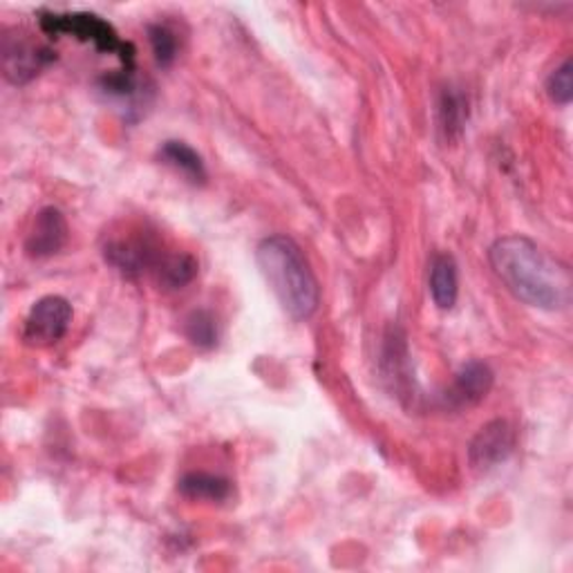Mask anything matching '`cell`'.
<instances>
[{
	"mask_svg": "<svg viewBox=\"0 0 573 573\" xmlns=\"http://www.w3.org/2000/svg\"><path fill=\"white\" fill-rule=\"evenodd\" d=\"M495 275L522 303L555 312L571 303V271L525 236L499 238L488 251Z\"/></svg>",
	"mask_w": 573,
	"mask_h": 573,
	"instance_id": "1",
	"label": "cell"
},
{
	"mask_svg": "<svg viewBox=\"0 0 573 573\" xmlns=\"http://www.w3.org/2000/svg\"><path fill=\"white\" fill-rule=\"evenodd\" d=\"M260 273L280 307L294 321H307L321 303V286L303 249L286 236L264 238L256 249Z\"/></svg>",
	"mask_w": 573,
	"mask_h": 573,
	"instance_id": "2",
	"label": "cell"
},
{
	"mask_svg": "<svg viewBox=\"0 0 573 573\" xmlns=\"http://www.w3.org/2000/svg\"><path fill=\"white\" fill-rule=\"evenodd\" d=\"M41 30L50 36H61L69 34L79 41L93 43L99 52L117 54L121 58L123 69H134V47L130 43H123L115 28L106 23L97 14H86V12H72V14H56V12H45L41 14Z\"/></svg>",
	"mask_w": 573,
	"mask_h": 573,
	"instance_id": "3",
	"label": "cell"
},
{
	"mask_svg": "<svg viewBox=\"0 0 573 573\" xmlns=\"http://www.w3.org/2000/svg\"><path fill=\"white\" fill-rule=\"evenodd\" d=\"M72 323V305L63 296H45L34 303L23 325V340L30 347L58 343Z\"/></svg>",
	"mask_w": 573,
	"mask_h": 573,
	"instance_id": "4",
	"label": "cell"
},
{
	"mask_svg": "<svg viewBox=\"0 0 573 573\" xmlns=\"http://www.w3.org/2000/svg\"><path fill=\"white\" fill-rule=\"evenodd\" d=\"M516 440L513 430L507 421L495 419L479 428L468 446V462L475 471H488L501 462H507L513 453Z\"/></svg>",
	"mask_w": 573,
	"mask_h": 573,
	"instance_id": "5",
	"label": "cell"
},
{
	"mask_svg": "<svg viewBox=\"0 0 573 573\" xmlns=\"http://www.w3.org/2000/svg\"><path fill=\"white\" fill-rule=\"evenodd\" d=\"M67 242V223L65 215L54 208L47 206L43 210H39L36 220L25 238V251L30 258H50L56 256Z\"/></svg>",
	"mask_w": 573,
	"mask_h": 573,
	"instance_id": "6",
	"label": "cell"
},
{
	"mask_svg": "<svg viewBox=\"0 0 573 573\" xmlns=\"http://www.w3.org/2000/svg\"><path fill=\"white\" fill-rule=\"evenodd\" d=\"M54 58L52 50L34 45L30 41L8 39L3 45V69L12 84H28Z\"/></svg>",
	"mask_w": 573,
	"mask_h": 573,
	"instance_id": "7",
	"label": "cell"
},
{
	"mask_svg": "<svg viewBox=\"0 0 573 573\" xmlns=\"http://www.w3.org/2000/svg\"><path fill=\"white\" fill-rule=\"evenodd\" d=\"M495 381V375L488 364L484 361H468L462 366V370L455 375V381L451 390L446 392V403L462 410V408H473L479 401L486 399Z\"/></svg>",
	"mask_w": 573,
	"mask_h": 573,
	"instance_id": "8",
	"label": "cell"
},
{
	"mask_svg": "<svg viewBox=\"0 0 573 573\" xmlns=\"http://www.w3.org/2000/svg\"><path fill=\"white\" fill-rule=\"evenodd\" d=\"M430 296L433 303L448 312L455 307L460 296V273L457 262L451 253H437L430 262Z\"/></svg>",
	"mask_w": 573,
	"mask_h": 573,
	"instance_id": "9",
	"label": "cell"
},
{
	"mask_svg": "<svg viewBox=\"0 0 573 573\" xmlns=\"http://www.w3.org/2000/svg\"><path fill=\"white\" fill-rule=\"evenodd\" d=\"M160 160L195 184H202L206 180V166L202 158L184 141H166L160 149Z\"/></svg>",
	"mask_w": 573,
	"mask_h": 573,
	"instance_id": "10",
	"label": "cell"
},
{
	"mask_svg": "<svg viewBox=\"0 0 573 573\" xmlns=\"http://www.w3.org/2000/svg\"><path fill=\"white\" fill-rule=\"evenodd\" d=\"M182 495L191 499H210V501H223L231 493L229 479L220 475H208V473H191L182 477L180 482Z\"/></svg>",
	"mask_w": 573,
	"mask_h": 573,
	"instance_id": "11",
	"label": "cell"
},
{
	"mask_svg": "<svg viewBox=\"0 0 573 573\" xmlns=\"http://www.w3.org/2000/svg\"><path fill=\"white\" fill-rule=\"evenodd\" d=\"M466 121H468L466 97L455 90H446L440 101V130L444 132L446 141L457 139L464 132Z\"/></svg>",
	"mask_w": 573,
	"mask_h": 573,
	"instance_id": "12",
	"label": "cell"
},
{
	"mask_svg": "<svg viewBox=\"0 0 573 573\" xmlns=\"http://www.w3.org/2000/svg\"><path fill=\"white\" fill-rule=\"evenodd\" d=\"M155 271H158L160 282L166 284L169 290H182L184 284H188L195 278L197 262L188 253H173V256L162 258V262Z\"/></svg>",
	"mask_w": 573,
	"mask_h": 573,
	"instance_id": "13",
	"label": "cell"
},
{
	"mask_svg": "<svg viewBox=\"0 0 573 573\" xmlns=\"http://www.w3.org/2000/svg\"><path fill=\"white\" fill-rule=\"evenodd\" d=\"M184 332L188 336V340L197 347H213L215 343H218V327H215V321L208 312L199 310V312H193L188 318H186V325H184Z\"/></svg>",
	"mask_w": 573,
	"mask_h": 573,
	"instance_id": "14",
	"label": "cell"
},
{
	"mask_svg": "<svg viewBox=\"0 0 573 573\" xmlns=\"http://www.w3.org/2000/svg\"><path fill=\"white\" fill-rule=\"evenodd\" d=\"M547 93L558 106H569L573 97V72H571V58H566L560 67L551 72L547 79Z\"/></svg>",
	"mask_w": 573,
	"mask_h": 573,
	"instance_id": "15",
	"label": "cell"
},
{
	"mask_svg": "<svg viewBox=\"0 0 573 573\" xmlns=\"http://www.w3.org/2000/svg\"><path fill=\"white\" fill-rule=\"evenodd\" d=\"M151 47L155 52V58L160 65H171L177 58V36L171 28L158 23L149 28Z\"/></svg>",
	"mask_w": 573,
	"mask_h": 573,
	"instance_id": "16",
	"label": "cell"
}]
</instances>
